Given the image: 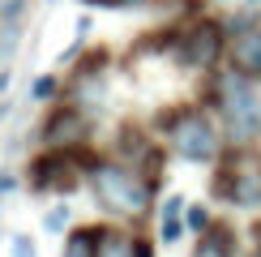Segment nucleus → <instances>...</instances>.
I'll return each instance as SVG.
<instances>
[{"mask_svg":"<svg viewBox=\"0 0 261 257\" xmlns=\"http://www.w3.org/2000/svg\"><path fill=\"white\" fill-rule=\"evenodd\" d=\"M214 103H219L223 133L231 146H253L261 137V86H257V78H248L240 69L219 73Z\"/></svg>","mask_w":261,"mask_h":257,"instance_id":"nucleus-1","label":"nucleus"},{"mask_svg":"<svg viewBox=\"0 0 261 257\" xmlns=\"http://www.w3.org/2000/svg\"><path fill=\"white\" fill-rule=\"evenodd\" d=\"M167 142L171 150H176L180 159H189V163H210V159H219V128H214V120L201 112V107H180L176 116H171L167 124Z\"/></svg>","mask_w":261,"mask_h":257,"instance_id":"nucleus-2","label":"nucleus"},{"mask_svg":"<svg viewBox=\"0 0 261 257\" xmlns=\"http://www.w3.org/2000/svg\"><path fill=\"white\" fill-rule=\"evenodd\" d=\"M94 189H99V201L120 214H146L150 210V185L128 167L116 163H99L94 167Z\"/></svg>","mask_w":261,"mask_h":257,"instance_id":"nucleus-3","label":"nucleus"},{"mask_svg":"<svg viewBox=\"0 0 261 257\" xmlns=\"http://www.w3.org/2000/svg\"><path fill=\"white\" fill-rule=\"evenodd\" d=\"M214 189H219L227 201H236V206H257V201H261V163H257L253 150L236 146L231 155H227V163L219 171V180H214Z\"/></svg>","mask_w":261,"mask_h":257,"instance_id":"nucleus-4","label":"nucleus"},{"mask_svg":"<svg viewBox=\"0 0 261 257\" xmlns=\"http://www.w3.org/2000/svg\"><path fill=\"white\" fill-rule=\"evenodd\" d=\"M227 47V30L219 21H197L180 43V64L184 69H214Z\"/></svg>","mask_w":261,"mask_h":257,"instance_id":"nucleus-5","label":"nucleus"},{"mask_svg":"<svg viewBox=\"0 0 261 257\" xmlns=\"http://www.w3.org/2000/svg\"><path fill=\"white\" fill-rule=\"evenodd\" d=\"M227 60H231V69L248 73V78H261V21H257L253 30H244V35L231 39Z\"/></svg>","mask_w":261,"mask_h":257,"instance_id":"nucleus-6","label":"nucleus"},{"mask_svg":"<svg viewBox=\"0 0 261 257\" xmlns=\"http://www.w3.org/2000/svg\"><path fill=\"white\" fill-rule=\"evenodd\" d=\"M82 133H86L82 112L64 107V112H56V116L47 120V128H43V142H47V146H73V142H82Z\"/></svg>","mask_w":261,"mask_h":257,"instance_id":"nucleus-7","label":"nucleus"},{"mask_svg":"<svg viewBox=\"0 0 261 257\" xmlns=\"http://www.w3.org/2000/svg\"><path fill=\"white\" fill-rule=\"evenodd\" d=\"M193 257H236V232L227 227V223H210V227L201 232Z\"/></svg>","mask_w":261,"mask_h":257,"instance_id":"nucleus-8","label":"nucleus"},{"mask_svg":"<svg viewBox=\"0 0 261 257\" xmlns=\"http://www.w3.org/2000/svg\"><path fill=\"white\" fill-rule=\"evenodd\" d=\"M184 232V197H167V206H163V240L176 244Z\"/></svg>","mask_w":261,"mask_h":257,"instance_id":"nucleus-9","label":"nucleus"},{"mask_svg":"<svg viewBox=\"0 0 261 257\" xmlns=\"http://www.w3.org/2000/svg\"><path fill=\"white\" fill-rule=\"evenodd\" d=\"M94 257H137V240H124V236H103V244L94 249Z\"/></svg>","mask_w":261,"mask_h":257,"instance_id":"nucleus-10","label":"nucleus"},{"mask_svg":"<svg viewBox=\"0 0 261 257\" xmlns=\"http://www.w3.org/2000/svg\"><path fill=\"white\" fill-rule=\"evenodd\" d=\"M94 232H77V236H73V240H69V249H64V257H94Z\"/></svg>","mask_w":261,"mask_h":257,"instance_id":"nucleus-11","label":"nucleus"},{"mask_svg":"<svg viewBox=\"0 0 261 257\" xmlns=\"http://www.w3.org/2000/svg\"><path fill=\"white\" fill-rule=\"evenodd\" d=\"M189 227L201 236L205 227H210V210H205V206H189Z\"/></svg>","mask_w":261,"mask_h":257,"instance_id":"nucleus-12","label":"nucleus"},{"mask_svg":"<svg viewBox=\"0 0 261 257\" xmlns=\"http://www.w3.org/2000/svg\"><path fill=\"white\" fill-rule=\"evenodd\" d=\"M13 257H35V244H30V236H13Z\"/></svg>","mask_w":261,"mask_h":257,"instance_id":"nucleus-13","label":"nucleus"},{"mask_svg":"<svg viewBox=\"0 0 261 257\" xmlns=\"http://www.w3.org/2000/svg\"><path fill=\"white\" fill-rule=\"evenodd\" d=\"M64 223H69V210H64V206L47 214V232H60V227H64Z\"/></svg>","mask_w":261,"mask_h":257,"instance_id":"nucleus-14","label":"nucleus"},{"mask_svg":"<svg viewBox=\"0 0 261 257\" xmlns=\"http://www.w3.org/2000/svg\"><path fill=\"white\" fill-rule=\"evenodd\" d=\"M51 90H56V78H39L35 82V99H47Z\"/></svg>","mask_w":261,"mask_h":257,"instance_id":"nucleus-15","label":"nucleus"},{"mask_svg":"<svg viewBox=\"0 0 261 257\" xmlns=\"http://www.w3.org/2000/svg\"><path fill=\"white\" fill-rule=\"evenodd\" d=\"M90 5H103V9H116V5H146V0H90Z\"/></svg>","mask_w":261,"mask_h":257,"instance_id":"nucleus-16","label":"nucleus"},{"mask_svg":"<svg viewBox=\"0 0 261 257\" xmlns=\"http://www.w3.org/2000/svg\"><path fill=\"white\" fill-rule=\"evenodd\" d=\"M257 257H261V232H257Z\"/></svg>","mask_w":261,"mask_h":257,"instance_id":"nucleus-17","label":"nucleus"}]
</instances>
